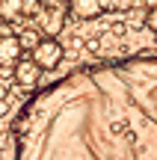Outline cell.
Masks as SVG:
<instances>
[{
  "label": "cell",
  "mask_w": 157,
  "mask_h": 160,
  "mask_svg": "<svg viewBox=\"0 0 157 160\" xmlns=\"http://www.w3.org/2000/svg\"><path fill=\"white\" fill-rule=\"evenodd\" d=\"M12 160H157V53L101 59L27 98Z\"/></svg>",
  "instance_id": "obj_1"
},
{
  "label": "cell",
  "mask_w": 157,
  "mask_h": 160,
  "mask_svg": "<svg viewBox=\"0 0 157 160\" xmlns=\"http://www.w3.org/2000/svg\"><path fill=\"white\" fill-rule=\"evenodd\" d=\"M30 59H33L42 71H53V68H59V62L65 59V45L59 39H45V36H42V42L30 51Z\"/></svg>",
  "instance_id": "obj_2"
},
{
  "label": "cell",
  "mask_w": 157,
  "mask_h": 160,
  "mask_svg": "<svg viewBox=\"0 0 157 160\" xmlns=\"http://www.w3.org/2000/svg\"><path fill=\"white\" fill-rule=\"evenodd\" d=\"M65 12L68 9H51V6H42L33 15V27L39 30L45 39H56L65 30Z\"/></svg>",
  "instance_id": "obj_3"
},
{
  "label": "cell",
  "mask_w": 157,
  "mask_h": 160,
  "mask_svg": "<svg viewBox=\"0 0 157 160\" xmlns=\"http://www.w3.org/2000/svg\"><path fill=\"white\" fill-rule=\"evenodd\" d=\"M12 74H15V83L18 86H24V89H36L39 80H42V68L30 57H21L15 62V71H12Z\"/></svg>",
  "instance_id": "obj_4"
},
{
  "label": "cell",
  "mask_w": 157,
  "mask_h": 160,
  "mask_svg": "<svg viewBox=\"0 0 157 160\" xmlns=\"http://www.w3.org/2000/svg\"><path fill=\"white\" fill-rule=\"evenodd\" d=\"M68 12L80 21H92L107 12V0H68Z\"/></svg>",
  "instance_id": "obj_5"
},
{
  "label": "cell",
  "mask_w": 157,
  "mask_h": 160,
  "mask_svg": "<svg viewBox=\"0 0 157 160\" xmlns=\"http://www.w3.org/2000/svg\"><path fill=\"white\" fill-rule=\"evenodd\" d=\"M24 57V48L18 42V33H9L0 39V65L3 68H15V62Z\"/></svg>",
  "instance_id": "obj_6"
},
{
  "label": "cell",
  "mask_w": 157,
  "mask_h": 160,
  "mask_svg": "<svg viewBox=\"0 0 157 160\" xmlns=\"http://www.w3.org/2000/svg\"><path fill=\"white\" fill-rule=\"evenodd\" d=\"M24 15V3L21 0H0V21L12 24Z\"/></svg>",
  "instance_id": "obj_7"
},
{
  "label": "cell",
  "mask_w": 157,
  "mask_h": 160,
  "mask_svg": "<svg viewBox=\"0 0 157 160\" xmlns=\"http://www.w3.org/2000/svg\"><path fill=\"white\" fill-rule=\"evenodd\" d=\"M18 42H21V48H30V51H33V48L42 42V33H39L36 27H30V30H21V33H18Z\"/></svg>",
  "instance_id": "obj_8"
},
{
  "label": "cell",
  "mask_w": 157,
  "mask_h": 160,
  "mask_svg": "<svg viewBox=\"0 0 157 160\" xmlns=\"http://www.w3.org/2000/svg\"><path fill=\"white\" fill-rule=\"evenodd\" d=\"M145 27L151 30V33H157V6H151V9L145 12Z\"/></svg>",
  "instance_id": "obj_9"
},
{
  "label": "cell",
  "mask_w": 157,
  "mask_h": 160,
  "mask_svg": "<svg viewBox=\"0 0 157 160\" xmlns=\"http://www.w3.org/2000/svg\"><path fill=\"white\" fill-rule=\"evenodd\" d=\"M65 45H68L71 51H80V48H86V45H83V39H80V36H65Z\"/></svg>",
  "instance_id": "obj_10"
},
{
  "label": "cell",
  "mask_w": 157,
  "mask_h": 160,
  "mask_svg": "<svg viewBox=\"0 0 157 160\" xmlns=\"http://www.w3.org/2000/svg\"><path fill=\"white\" fill-rule=\"evenodd\" d=\"M42 6H51V9H68V0H45Z\"/></svg>",
  "instance_id": "obj_11"
},
{
  "label": "cell",
  "mask_w": 157,
  "mask_h": 160,
  "mask_svg": "<svg viewBox=\"0 0 157 160\" xmlns=\"http://www.w3.org/2000/svg\"><path fill=\"white\" fill-rule=\"evenodd\" d=\"M3 36H9V24H6V21H0V39H3Z\"/></svg>",
  "instance_id": "obj_12"
},
{
  "label": "cell",
  "mask_w": 157,
  "mask_h": 160,
  "mask_svg": "<svg viewBox=\"0 0 157 160\" xmlns=\"http://www.w3.org/2000/svg\"><path fill=\"white\" fill-rule=\"evenodd\" d=\"M6 113H9V101L3 98V101H0V116H6Z\"/></svg>",
  "instance_id": "obj_13"
},
{
  "label": "cell",
  "mask_w": 157,
  "mask_h": 160,
  "mask_svg": "<svg viewBox=\"0 0 157 160\" xmlns=\"http://www.w3.org/2000/svg\"><path fill=\"white\" fill-rule=\"evenodd\" d=\"M21 3H42V0H21Z\"/></svg>",
  "instance_id": "obj_14"
},
{
  "label": "cell",
  "mask_w": 157,
  "mask_h": 160,
  "mask_svg": "<svg viewBox=\"0 0 157 160\" xmlns=\"http://www.w3.org/2000/svg\"><path fill=\"white\" fill-rule=\"evenodd\" d=\"M0 71H3V65H0Z\"/></svg>",
  "instance_id": "obj_15"
}]
</instances>
